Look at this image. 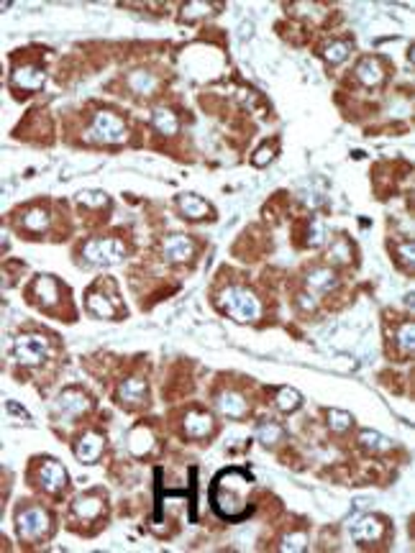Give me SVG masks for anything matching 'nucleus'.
<instances>
[{"label":"nucleus","mask_w":415,"mask_h":553,"mask_svg":"<svg viewBox=\"0 0 415 553\" xmlns=\"http://www.w3.org/2000/svg\"><path fill=\"white\" fill-rule=\"evenodd\" d=\"M6 410L13 412V415H18L21 420H28V412H26L24 407H18V405L13 403V400H8V403H6Z\"/></svg>","instance_id":"nucleus-39"},{"label":"nucleus","mask_w":415,"mask_h":553,"mask_svg":"<svg viewBox=\"0 0 415 553\" xmlns=\"http://www.w3.org/2000/svg\"><path fill=\"white\" fill-rule=\"evenodd\" d=\"M272 157H274V151H272L270 143H264L262 149L256 151L254 157H251V161H254V167H264V164H270Z\"/></svg>","instance_id":"nucleus-35"},{"label":"nucleus","mask_w":415,"mask_h":553,"mask_svg":"<svg viewBox=\"0 0 415 553\" xmlns=\"http://www.w3.org/2000/svg\"><path fill=\"white\" fill-rule=\"evenodd\" d=\"M223 310L229 313L236 323H254L262 315V302L254 292H249L244 287H229L220 297Z\"/></svg>","instance_id":"nucleus-3"},{"label":"nucleus","mask_w":415,"mask_h":553,"mask_svg":"<svg viewBox=\"0 0 415 553\" xmlns=\"http://www.w3.org/2000/svg\"><path fill=\"white\" fill-rule=\"evenodd\" d=\"M16 533L21 541L26 543H34V541H42L44 536L51 533V515L49 510H44L42 504H21L16 510Z\"/></svg>","instance_id":"nucleus-2"},{"label":"nucleus","mask_w":415,"mask_h":553,"mask_svg":"<svg viewBox=\"0 0 415 553\" xmlns=\"http://www.w3.org/2000/svg\"><path fill=\"white\" fill-rule=\"evenodd\" d=\"M413 243H403V246H398V259L405 261V264H413Z\"/></svg>","instance_id":"nucleus-37"},{"label":"nucleus","mask_w":415,"mask_h":553,"mask_svg":"<svg viewBox=\"0 0 415 553\" xmlns=\"http://www.w3.org/2000/svg\"><path fill=\"white\" fill-rule=\"evenodd\" d=\"M303 405V394L292 389V387H282L280 392H277V407L282 412H295L297 407Z\"/></svg>","instance_id":"nucleus-24"},{"label":"nucleus","mask_w":415,"mask_h":553,"mask_svg":"<svg viewBox=\"0 0 415 553\" xmlns=\"http://www.w3.org/2000/svg\"><path fill=\"white\" fill-rule=\"evenodd\" d=\"M297 305L303 308V310H313L315 308V300H313V295H308V292H300L297 295Z\"/></svg>","instance_id":"nucleus-38"},{"label":"nucleus","mask_w":415,"mask_h":553,"mask_svg":"<svg viewBox=\"0 0 415 553\" xmlns=\"http://www.w3.org/2000/svg\"><path fill=\"white\" fill-rule=\"evenodd\" d=\"M103 448H105V441H103V436H98V433H85V436L77 441L75 453H77V459L82 461V464H95V461L100 459Z\"/></svg>","instance_id":"nucleus-12"},{"label":"nucleus","mask_w":415,"mask_h":553,"mask_svg":"<svg viewBox=\"0 0 415 553\" xmlns=\"http://www.w3.org/2000/svg\"><path fill=\"white\" fill-rule=\"evenodd\" d=\"M146 394H149V387H146L144 379H139V377L126 379V382H121V387H118V397H121V403H123V405H126V403L128 405L144 403Z\"/></svg>","instance_id":"nucleus-15"},{"label":"nucleus","mask_w":415,"mask_h":553,"mask_svg":"<svg viewBox=\"0 0 415 553\" xmlns=\"http://www.w3.org/2000/svg\"><path fill=\"white\" fill-rule=\"evenodd\" d=\"M213 430V418L208 412L193 410L185 415V433L190 438H205Z\"/></svg>","instance_id":"nucleus-16"},{"label":"nucleus","mask_w":415,"mask_h":553,"mask_svg":"<svg viewBox=\"0 0 415 553\" xmlns=\"http://www.w3.org/2000/svg\"><path fill=\"white\" fill-rule=\"evenodd\" d=\"M103 507H105L103 497L93 492V495L77 497L75 504H72V512H75L80 520H98L103 515Z\"/></svg>","instance_id":"nucleus-14"},{"label":"nucleus","mask_w":415,"mask_h":553,"mask_svg":"<svg viewBox=\"0 0 415 553\" xmlns=\"http://www.w3.org/2000/svg\"><path fill=\"white\" fill-rule=\"evenodd\" d=\"M208 10H211L208 3H187L185 8H182V21H193L197 16H205Z\"/></svg>","instance_id":"nucleus-32"},{"label":"nucleus","mask_w":415,"mask_h":553,"mask_svg":"<svg viewBox=\"0 0 415 553\" xmlns=\"http://www.w3.org/2000/svg\"><path fill=\"white\" fill-rule=\"evenodd\" d=\"M323 241H326V228H323L321 220L313 218V223H310V231H308V243H310V246H321Z\"/></svg>","instance_id":"nucleus-33"},{"label":"nucleus","mask_w":415,"mask_h":553,"mask_svg":"<svg viewBox=\"0 0 415 553\" xmlns=\"http://www.w3.org/2000/svg\"><path fill=\"white\" fill-rule=\"evenodd\" d=\"M13 356L24 367H39V364L49 359V341L36 333L18 335L16 344H13Z\"/></svg>","instance_id":"nucleus-5"},{"label":"nucleus","mask_w":415,"mask_h":553,"mask_svg":"<svg viewBox=\"0 0 415 553\" xmlns=\"http://www.w3.org/2000/svg\"><path fill=\"white\" fill-rule=\"evenodd\" d=\"M131 85H136V87H139L141 92H146L154 85V80H152V77H146L144 72H139V75L131 77Z\"/></svg>","instance_id":"nucleus-36"},{"label":"nucleus","mask_w":415,"mask_h":553,"mask_svg":"<svg viewBox=\"0 0 415 553\" xmlns=\"http://www.w3.org/2000/svg\"><path fill=\"white\" fill-rule=\"evenodd\" d=\"M152 123H154V128H157V131H159V134H164V136L177 134V128H179V121H177V116H175V113H172V110H164V108L154 110Z\"/></svg>","instance_id":"nucleus-23"},{"label":"nucleus","mask_w":415,"mask_h":553,"mask_svg":"<svg viewBox=\"0 0 415 553\" xmlns=\"http://www.w3.org/2000/svg\"><path fill=\"white\" fill-rule=\"evenodd\" d=\"M141 441H152V436H149L146 428H136L134 433H131V441H128V446H131V451L136 456H144V451H149V446H144Z\"/></svg>","instance_id":"nucleus-29"},{"label":"nucleus","mask_w":415,"mask_h":553,"mask_svg":"<svg viewBox=\"0 0 415 553\" xmlns=\"http://www.w3.org/2000/svg\"><path fill=\"white\" fill-rule=\"evenodd\" d=\"M346 57H348V44L333 42L326 46V59H328L330 64H339V62H344Z\"/></svg>","instance_id":"nucleus-30"},{"label":"nucleus","mask_w":415,"mask_h":553,"mask_svg":"<svg viewBox=\"0 0 415 553\" xmlns=\"http://www.w3.org/2000/svg\"><path fill=\"white\" fill-rule=\"evenodd\" d=\"M13 82H16L18 87H24V90L34 92V90H39V87H44L46 75L36 67H26V69H18L16 75H13Z\"/></svg>","instance_id":"nucleus-21"},{"label":"nucleus","mask_w":415,"mask_h":553,"mask_svg":"<svg viewBox=\"0 0 415 553\" xmlns=\"http://www.w3.org/2000/svg\"><path fill=\"white\" fill-rule=\"evenodd\" d=\"M34 295L39 297V305L44 310H51L60 302V282L51 274H39L34 282Z\"/></svg>","instance_id":"nucleus-10"},{"label":"nucleus","mask_w":415,"mask_h":553,"mask_svg":"<svg viewBox=\"0 0 415 553\" xmlns=\"http://www.w3.org/2000/svg\"><path fill=\"white\" fill-rule=\"evenodd\" d=\"M126 136L128 134L123 121L118 116H113V113H98L90 131H87V139L98 143H123Z\"/></svg>","instance_id":"nucleus-7"},{"label":"nucleus","mask_w":415,"mask_h":553,"mask_svg":"<svg viewBox=\"0 0 415 553\" xmlns=\"http://www.w3.org/2000/svg\"><path fill=\"white\" fill-rule=\"evenodd\" d=\"M218 410L229 418H244L249 412V405H246V397L241 392H223L218 397Z\"/></svg>","instance_id":"nucleus-17"},{"label":"nucleus","mask_w":415,"mask_h":553,"mask_svg":"<svg viewBox=\"0 0 415 553\" xmlns=\"http://www.w3.org/2000/svg\"><path fill=\"white\" fill-rule=\"evenodd\" d=\"M87 310L98 315V318H116L121 313V302L116 297H105L100 292V285H95L90 292H87Z\"/></svg>","instance_id":"nucleus-9"},{"label":"nucleus","mask_w":415,"mask_h":553,"mask_svg":"<svg viewBox=\"0 0 415 553\" xmlns=\"http://www.w3.org/2000/svg\"><path fill=\"white\" fill-rule=\"evenodd\" d=\"M356 77H359V82L367 85V87H374V85L382 82V64L380 59L374 57H367L359 62V67H356Z\"/></svg>","instance_id":"nucleus-18"},{"label":"nucleus","mask_w":415,"mask_h":553,"mask_svg":"<svg viewBox=\"0 0 415 553\" xmlns=\"http://www.w3.org/2000/svg\"><path fill=\"white\" fill-rule=\"evenodd\" d=\"M385 536V525H382V520L372 518V515H367V518H359L351 525V538L359 541V543H374V541H380Z\"/></svg>","instance_id":"nucleus-11"},{"label":"nucleus","mask_w":415,"mask_h":553,"mask_svg":"<svg viewBox=\"0 0 415 553\" xmlns=\"http://www.w3.org/2000/svg\"><path fill=\"white\" fill-rule=\"evenodd\" d=\"M177 202H179V210H182V216H185V218L200 220V218H205V216L211 213V205H208L205 200H200L197 195H182Z\"/></svg>","instance_id":"nucleus-20"},{"label":"nucleus","mask_w":415,"mask_h":553,"mask_svg":"<svg viewBox=\"0 0 415 553\" xmlns=\"http://www.w3.org/2000/svg\"><path fill=\"white\" fill-rule=\"evenodd\" d=\"M195 252L193 241L187 236H170L164 241V259L172 261V264H179V261H187Z\"/></svg>","instance_id":"nucleus-13"},{"label":"nucleus","mask_w":415,"mask_h":553,"mask_svg":"<svg viewBox=\"0 0 415 553\" xmlns=\"http://www.w3.org/2000/svg\"><path fill=\"white\" fill-rule=\"evenodd\" d=\"M395 344H398L400 353L403 356H410L413 353V346H415V328L413 323H403L398 331V335H395Z\"/></svg>","instance_id":"nucleus-26"},{"label":"nucleus","mask_w":415,"mask_h":553,"mask_svg":"<svg viewBox=\"0 0 415 553\" xmlns=\"http://www.w3.org/2000/svg\"><path fill=\"white\" fill-rule=\"evenodd\" d=\"M306 285L313 292H328L330 287L336 285V274L326 267H318V269H310V274L306 276Z\"/></svg>","instance_id":"nucleus-19"},{"label":"nucleus","mask_w":415,"mask_h":553,"mask_svg":"<svg viewBox=\"0 0 415 553\" xmlns=\"http://www.w3.org/2000/svg\"><path fill=\"white\" fill-rule=\"evenodd\" d=\"M306 548H308V536H306V533L288 536V541L282 543V551H306Z\"/></svg>","instance_id":"nucleus-34"},{"label":"nucleus","mask_w":415,"mask_h":553,"mask_svg":"<svg viewBox=\"0 0 415 553\" xmlns=\"http://www.w3.org/2000/svg\"><path fill=\"white\" fill-rule=\"evenodd\" d=\"M330 261L333 264H346L348 256H351V249H348V243L344 241V238H339L336 243H330Z\"/></svg>","instance_id":"nucleus-31"},{"label":"nucleus","mask_w":415,"mask_h":553,"mask_svg":"<svg viewBox=\"0 0 415 553\" xmlns=\"http://www.w3.org/2000/svg\"><path fill=\"white\" fill-rule=\"evenodd\" d=\"M249 486H251V474H246L244 469L220 471L211 486L213 510L223 520H244L251 512Z\"/></svg>","instance_id":"nucleus-1"},{"label":"nucleus","mask_w":415,"mask_h":553,"mask_svg":"<svg viewBox=\"0 0 415 553\" xmlns=\"http://www.w3.org/2000/svg\"><path fill=\"white\" fill-rule=\"evenodd\" d=\"M328 425L330 430H346V428L354 425V418H351V412L346 410H328Z\"/></svg>","instance_id":"nucleus-28"},{"label":"nucleus","mask_w":415,"mask_h":553,"mask_svg":"<svg viewBox=\"0 0 415 553\" xmlns=\"http://www.w3.org/2000/svg\"><path fill=\"white\" fill-rule=\"evenodd\" d=\"M359 444L364 446V448H369V451H387L392 446L390 438H385L377 430H362L359 433Z\"/></svg>","instance_id":"nucleus-25"},{"label":"nucleus","mask_w":415,"mask_h":553,"mask_svg":"<svg viewBox=\"0 0 415 553\" xmlns=\"http://www.w3.org/2000/svg\"><path fill=\"white\" fill-rule=\"evenodd\" d=\"M82 256H85L87 264L108 267V264H118V261H123L126 249H123V243L116 241V238H93V241L85 243Z\"/></svg>","instance_id":"nucleus-4"},{"label":"nucleus","mask_w":415,"mask_h":553,"mask_svg":"<svg viewBox=\"0 0 415 553\" xmlns=\"http://www.w3.org/2000/svg\"><path fill=\"white\" fill-rule=\"evenodd\" d=\"M34 484L39 486V489H44V492H49V495H57V492H62L64 486H67V469L62 466L57 459H51V456H44V459H39V464H36V471H34Z\"/></svg>","instance_id":"nucleus-6"},{"label":"nucleus","mask_w":415,"mask_h":553,"mask_svg":"<svg viewBox=\"0 0 415 553\" xmlns=\"http://www.w3.org/2000/svg\"><path fill=\"white\" fill-rule=\"evenodd\" d=\"M21 223H24L26 231H34V234H42L49 228V213L44 208H28L21 216Z\"/></svg>","instance_id":"nucleus-22"},{"label":"nucleus","mask_w":415,"mask_h":553,"mask_svg":"<svg viewBox=\"0 0 415 553\" xmlns=\"http://www.w3.org/2000/svg\"><path fill=\"white\" fill-rule=\"evenodd\" d=\"M87 400L85 392H80V389H67V392H62L57 397V403H54V415L60 420H75L77 415H82L87 410Z\"/></svg>","instance_id":"nucleus-8"},{"label":"nucleus","mask_w":415,"mask_h":553,"mask_svg":"<svg viewBox=\"0 0 415 553\" xmlns=\"http://www.w3.org/2000/svg\"><path fill=\"white\" fill-rule=\"evenodd\" d=\"M282 438H285V430H282L277 423H264V425L256 430V441H262L264 446L280 444Z\"/></svg>","instance_id":"nucleus-27"}]
</instances>
